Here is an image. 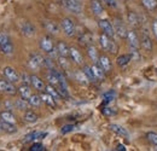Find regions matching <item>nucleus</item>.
<instances>
[{
  "label": "nucleus",
  "mask_w": 157,
  "mask_h": 151,
  "mask_svg": "<svg viewBox=\"0 0 157 151\" xmlns=\"http://www.w3.org/2000/svg\"><path fill=\"white\" fill-rule=\"evenodd\" d=\"M29 151H44V146H42V144H40V143H33V145L30 146V149Z\"/></svg>",
  "instance_id": "43"
},
{
  "label": "nucleus",
  "mask_w": 157,
  "mask_h": 151,
  "mask_svg": "<svg viewBox=\"0 0 157 151\" xmlns=\"http://www.w3.org/2000/svg\"><path fill=\"white\" fill-rule=\"evenodd\" d=\"M17 92H18V95H20L21 98L24 99V100H28V99L30 98V95H33L32 91H30V88H29V86L23 85V83L17 88Z\"/></svg>",
  "instance_id": "24"
},
{
  "label": "nucleus",
  "mask_w": 157,
  "mask_h": 151,
  "mask_svg": "<svg viewBox=\"0 0 157 151\" xmlns=\"http://www.w3.org/2000/svg\"><path fill=\"white\" fill-rule=\"evenodd\" d=\"M47 135L46 132H39V131H34V132L28 133L24 138H23V141L24 143H34L36 140H40V139H44L45 137Z\"/></svg>",
  "instance_id": "12"
},
{
  "label": "nucleus",
  "mask_w": 157,
  "mask_h": 151,
  "mask_svg": "<svg viewBox=\"0 0 157 151\" xmlns=\"http://www.w3.org/2000/svg\"><path fill=\"white\" fill-rule=\"evenodd\" d=\"M98 65L105 73L111 72V62H110V58L106 56V55H100L99 56Z\"/></svg>",
  "instance_id": "17"
},
{
  "label": "nucleus",
  "mask_w": 157,
  "mask_h": 151,
  "mask_svg": "<svg viewBox=\"0 0 157 151\" xmlns=\"http://www.w3.org/2000/svg\"><path fill=\"white\" fill-rule=\"evenodd\" d=\"M39 46H40V48H41L45 53H47L48 56L58 57L57 50H56V46H55V42H53V40L51 39V37H48V35L42 37L39 41Z\"/></svg>",
  "instance_id": "1"
},
{
  "label": "nucleus",
  "mask_w": 157,
  "mask_h": 151,
  "mask_svg": "<svg viewBox=\"0 0 157 151\" xmlns=\"http://www.w3.org/2000/svg\"><path fill=\"white\" fill-rule=\"evenodd\" d=\"M98 27L99 29L101 30V33L106 34L108 37L110 38H115V29H114V25L113 23L109 21V19H105V18H101L98 21Z\"/></svg>",
  "instance_id": "6"
},
{
  "label": "nucleus",
  "mask_w": 157,
  "mask_h": 151,
  "mask_svg": "<svg viewBox=\"0 0 157 151\" xmlns=\"http://www.w3.org/2000/svg\"><path fill=\"white\" fill-rule=\"evenodd\" d=\"M126 40L128 42V46L131 48V51H134V50H139V46H140V39L138 37L137 32L131 29L127 32V37Z\"/></svg>",
  "instance_id": "7"
},
{
  "label": "nucleus",
  "mask_w": 157,
  "mask_h": 151,
  "mask_svg": "<svg viewBox=\"0 0 157 151\" xmlns=\"http://www.w3.org/2000/svg\"><path fill=\"white\" fill-rule=\"evenodd\" d=\"M140 2L147 11H155L157 9V0H140Z\"/></svg>",
  "instance_id": "32"
},
{
  "label": "nucleus",
  "mask_w": 157,
  "mask_h": 151,
  "mask_svg": "<svg viewBox=\"0 0 157 151\" xmlns=\"http://www.w3.org/2000/svg\"><path fill=\"white\" fill-rule=\"evenodd\" d=\"M45 65V57L38 52H33L28 58V67L33 70H38Z\"/></svg>",
  "instance_id": "4"
},
{
  "label": "nucleus",
  "mask_w": 157,
  "mask_h": 151,
  "mask_svg": "<svg viewBox=\"0 0 157 151\" xmlns=\"http://www.w3.org/2000/svg\"><path fill=\"white\" fill-rule=\"evenodd\" d=\"M44 27L50 34H58L59 33V27L57 25V23L53 22V21H45L44 22Z\"/></svg>",
  "instance_id": "25"
},
{
  "label": "nucleus",
  "mask_w": 157,
  "mask_h": 151,
  "mask_svg": "<svg viewBox=\"0 0 157 151\" xmlns=\"http://www.w3.org/2000/svg\"><path fill=\"white\" fill-rule=\"evenodd\" d=\"M23 120L25 122H28V123H34V122L38 121V115L34 111H32V110H27V111H24Z\"/></svg>",
  "instance_id": "30"
},
{
  "label": "nucleus",
  "mask_w": 157,
  "mask_h": 151,
  "mask_svg": "<svg viewBox=\"0 0 157 151\" xmlns=\"http://www.w3.org/2000/svg\"><path fill=\"white\" fill-rule=\"evenodd\" d=\"M91 68H92L93 74H94L97 80H104V77H105V72L99 67L98 64H94V63H93V65H91Z\"/></svg>",
  "instance_id": "31"
},
{
  "label": "nucleus",
  "mask_w": 157,
  "mask_h": 151,
  "mask_svg": "<svg viewBox=\"0 0 157 151\" xmlns=\"http://www.w3.org/2000/svg\"><path fill=\"white\" fill-rule=\"evenodd\" d=\"M101 2H104L105 5H108L109 7H116L117 6V1L116 0H100Z\"/></svg>",
  "instance_id": "44"
},
{
  "label": "nucleus",
  "mask_w": 157,
  "mask_h": 151,
  "mask_svg": "<svg viewBox=\"0 0 157 151\" xmlns=\"http://www.w3.org/2000/svg\"><path fill=\"white\" fill-rule=\"evenodd\" d=\"M56 50H57L58 57L69 58V50H70V46H68L67 42H64V41H58L57 45H56Z\"/></svg>",
  "instance_id": "16"
},
{
  "label": "nucleus",
  "mask_w": 157,
  "mask_h": 151,
  "mask_svg": "<svg viewBox=\"0 0 157 151\" xmlns=\"http://www.w3.org/2000/svg\"><path fill=\"white\" fill-rule=\"evenodd\" d=\"M0 51L4 53V55H12L13 53V45H12V41L10 37L4 33V32H0Z\"/></svg>",
  "instance_id": "2"
},
{
  "label": "nucleus",
  "mask_w": 157,
  "mask_h": 151,
  "mask_svg": "<svg viewBox=\"0 0 157 151\" xmlns=\"http://www.w3.org/2000/svg\"><path fill=\"white\" fill-rule=\"evenodd\" d=\"M0 131H2V130H1V120H0Z\"/></svg>",
  "instance_id": "47"
},
{
  "label": "nucleus",
  "mask_w": 157,
  "mask_h": 151,
  "mask_svg": "<svg viewBox=\"0 0 157 151\" xmlns=\"http://www.w3.org/2000/svg\"><path fill=\"white\" fill-rule=\"evenodd\" d=\"M127 21L128 23L132 25V27H138L140 24V19H139V16H138L136 12L133 11H129L127 14Z\"/></svg>",
  "instance_id": "29"
},
{
  "label": "nucleus",
  "mask_w": 157,
  "mask_h": 151,
  "mask_svg": "<svg viewBox=\"0 0 157 151\" xmlns=\"http://www.w3.org/2000/svg\"><path fill=\"white\" fill-rule=\"evenodd\" d=\"M113 25H114V29H115V37H117L120 39H126L128 30L126 29V25L123 24V22L121 19L115 18L113 21Z\"/></svg>",
  "instance_id": "9"
},
{
  "label": "nucleus",
  "mask_w": 157,
  "mask_h": 151,
  "mask_svg": "<svg viewBox=\"0 0 157 151\" xmlns=\"http://www.w3.org/2000/svg\"><path fill=\"white\" fill-rule=\"evenodd\" d=\"M87 56L88 58L94 63V64H98V60H99V53L97 51V48L92 45L87 46Z\"/></svg>",
  "instance_id": "26"
},
{
  "label": "nucleus",
  "mask_w": 157,
  "mask_h": 151,
  "mask_svg": "<svg viewBox=\"0 0 157 151\" xmlns=\"http://www.w3.org/2000/svg\"><path fill=\"white\" fill-rule=\"evenodd\" d=\"M90 7H91L92 14L96 15V16H100L104 11V7H103V4H101L100 0H91Z\"/></svg>",
  "instance_id": "19"
},
{
  "label": "nucleus",
  "mask_w": 157,
  "mask_h": 151,
  "mask_svg": "<svg viewBox=\"0 0 157 151\" xmlns=\"http://www.w3.org/2000/svg\"><path fill=\"white\" fill-rule=\"evenodd\" d=\"M20 28H21L22 34L25 35V37H32V35L35 34V27H34L30 22H28V21H23V22H21Z\"/></svg>",
  "instance_id": "14"
},
{
  "label": "nucleus",
  "mask_w": 157,
  "mask_h": 151,
  "mask_svg": "<svg viewBox=\"0 0 157 151\" xmlns=\"http://www.w3.org/2000/svg\"><path fill=\"white\" fill-rule=\"evenodd\" d=\"M40 97H41L42 103H45L46 105H48L51 108H56V99L50 95V93H47L46 91H44V92L40 93Z\"/></svg>",
  "instance_id": "22"
},
{
  "label": "nucleus",
  "mask_w": 157,
  "mask_h": 151,
  "mask_svg": "<svg viewBox=\"0 0 157 151\" xmlns=\"http://www.w3.org/2000/svg\"><path fill=\"white\" fill-rule=\"evenodd\" d=\"M15 106L17 108V109H20V110H24V111H27L28 110V108L30 106L29 105V103H28V100H24V99H16L15 100Z\"/></svg>",
  "instance_id": "36"
},
{
  "label": "nucleus",
  "mask_w": 157,
  "mask_h": 151,
  "mask_svg": "<svg viewBox=\"0 0 157 151\" xmlns=\"http://www.w3.org/2000/svg\"><path fill=\"white\" fill-rule=\"evenodd\" d=\"M117 151H126V148H124V145H122V144H118V145H117Z\"/></svg>",
  "instance_id": "46"
},
{
  "label": "nucleus",
  "mask_w": 157,
  "mask_h": 151,
  "mask_svg": "<svg viewBox=\"0 0 157 151\" xmlns=\"http://www.w3.org/2000/svg\"><path fill=\"white\" fill-rule=\"evenodd\" d=\"M0 92L9 95H15L17 92V88L13 86L12 82L7 81L6 79H0Z\"/></svg>",
  "instance_id": "8"
},
{
  "label": "nucleus",
  "mask_w": 157,
  "mask_h": 151,
  "mask_svg": "<svg viewBox=\"0 0 157 151\" xmlns=\"http://www.w3.org/2000/svg\"><path fill=\"white\" fill-rule=\"evenodd\" d=\"M82 72L85 73V75L87 76V79L90 80V82H94L97 79H96V76L93 74V70H92V68L90 67V65H83V69H82Z\"/></svg>",
  "instance_id": "37"
},
{
  "label": "nucleus",
  "mask_w": 157,
  "mask_h": 151,
  "mask_svg": "<svg viewBox=\"0 0 157 151\" xmlns=\"http://www.w3.org/2000/svg\"><path fill=\"white\" fill-rule=\"evenodd\" d=\"M60 28L64 32V34L69 38L74 37L75 33H76V25L75 23L73 22V19L69 18V17H65V18L62 19V23H60Z\"/></svg>",
  "instance_id": "5"
},
{
  "label": "nucleus",
  "mask_w": 157,
  "mask_h": 151,
  "mask_svg": "<svg viewBox=\"0 0 157 151\" xmlns=\"http://www.w3.org/2000/svg\"><path fill=\"white\" fill-rule=\"evenodd\" d=\"M74 79L78 81V83H81V85H88L90 83V80L87 79V76L85 75V73L82 70L74 72Z\"/></svg>",
  "instance_id": "27"
},
{
  "label": "nucleus",
  "mask_w": 157,
  "mask_h": 151,
  "mask_svg": "<svg viewBox=\"0 0 157 151\" xmlns=\"http://www.w3.org/2000/svg\"><path fill=\"white\" fill-rule=\"evenodd\" d=\"M99 45H100V47L104 50V51H106V52H109V50H110V46H111V44H113V41H114V39L110 38V37H108L106 34H104V33H101L100 35H99Z\"/></svg>",
  "instance_id": "15"
},
{
  "label": "nucleus",
  "mask_w": 157,
  "mask_h": 151,
  "mask_svg": "<svg viewBox=\"0 0 157 151\" xmlns=\"http://www.w3.org/2000/svg\"><path fill=\"white\" fill-rule=\"evenodd\" d=\"M0 120L1 121H5V122H9V123H13L16 125V117L13 113L11 110H4L0 113Z\"/></svg>",
  "instance_id": "23"
},
{
  "label": "nucleus",
  "mask_w": 157,
  "mask_h": 151,
  "mask_svg": "<svg viewBox=\"0 0 157 151\" xmlns=\"http://www.w3.org/2000/svg\"><path fill=\"white\" fill-rule=\"evenodd\" d=\"M114 98H115V92H114V91H109V92L104 93V95H103V102H104V105H105V104H108V103H110V102H113V100H114Z\"/></svg>",
  "instance_id": "38"
},
{
  "label": "nucleus",
  "mask_w": 157,
  "mask_h": 151,
  "mask_svg": "<svg viewBox=\"0 0 157 151\" xmlns=\"http://www.w3.org/2000/svg\"><path fill=\"white\" fill-rule=\"evenodd\" d=\"M28 103H29V105L33 106V108H39L40 105H41V103H42V100H41L40 95H32L30 98L28 99Z\"/></svg>",
  "instance_id": "33"
},
{
  "label": "nucleus",
  "mask_w": 157,
  "mask_h": 151,
  "mask_svg": "<svg viewBox=\"0 0 157 151\" xmlns=\"http://www.w3.org/2000/svg\"><path fill=\"white\" fill-rule=\"evenodd\" d=\"M146 137H147V139H149V141H150L151 144H154V145L157 146V133L149 132L146 134Z\"/></svg>",
  "instance_id": "40"
},
{
  "label": "nucleus",
  "mask_w": 157,
  "mask_h": 151,
  "mask_svg": "<svg viewBox=\"0 0 157 151\" xmlns=\"http://www.w3.org/2000/svg\"><path fill=\"white\" fill-rule=\"evenodd\" d=\"M45 91L47 92V93H50V95H52L56 100H58V99H60V95H59L58 90L55 87V86H52V85H46V88H45Z\"/></svg>",
  "instance_id": "35"
},
{
  "label": "nucleus",
  "mask_w": 157,
  "mask_h": 151,
  "mask_svg": "<svg viewBox=\"0 0 157 151\" xmlns=\"http://www.w3.org/2000/svg\"><path fill=\"white\" fill-rule=\"evenodd\" d=\"M74 125H65L60 128V133L62 134H67V133H70L71 131H74Z\"/></svg>",
  "instance_id": "41"
},
{
  "label": "nucleus",
  "mask_w": 157,
  "mask_h": 151,
  "mask_svg": "<svg viewBox=\"0 0 157 151\" xmlns=\"http://www.w3.org/2000/svg\"><path fill=\"white\" fill-rule=\"evenodd\" d=\"M140 46L145 50V51H147V52H150L151 50H152V41H151V37H150V34L147 33V30H143V33H141V39H140Z\"/></svg>",
  "instance_id": "11"
},
{
  "label": "nucleus",
  "mask_w": 157,
  "mask_h": 151,
  "mask_svg": "<svg viewBox=\"0 0 157 151\" xmlns=\"http://www.w3.org/2000/svg\"><path fill=\"white\" fill-rule=\"evenodd\" d=\"M20 80L23 82V85H27V86L30 85V75H28L27 73H21Z\"/></svg>",
  "instance_id": "39"
},
{
  "label": "nucleus",
  "mask_w": 157,
  "mask_h": 151,
  "mask_svg": "<svg viewBox=\"0 0 157 151\" xmlns=\"http://www.w3.org/2000/svg\"><path fill=\"white\" fill-rule=\"evenodd\" d=\"M69 58H70V60L73 63H75L78 65L83 64V57H82L81 52L78 51L76 47H73V46L70 47V50H69Z\"/></svg>",
  "instance_id": "13"
},
{
  "label": "nucleus",
  "mask_w": 157,
  "mask_h": 151,
  "mask_svg": "<svg viewBox=\"0 0 157 151\" xmlns=\"http://www.w3.org/2000/svg\"><path fill=\"white\" fill-rule=\"evenodd\" d=\"M30 85H32L36 91H40V92H44L45 88H46L45 82L36 75H30Z\"/></svg>",
  "instance_id": "18"
},
{
  "label": "nucleus",
  "mask_w": 157,
  "mask_h": 151,
  "mask_svg": "<svg viewBox=\"0 0 157 151\" xmlns=\"http://www.w3.org/2000/svg\"><path fill=\"white\" fill-rule=\"evenodd\" d=\"M4 76L7 81H10L12 83H16L20 81V74L12 67H5L4 68Z\"/></svg>",
  "instance_id": "10"
},
{
  "label": "nucleus",
  "mask_w": 157,
  "mask_h": 151,
  "mask_svg": "<svg viewBox=\"0 0 157 151\" xmlns=\"http://www.w3.org/2000/svg\"><path fill=\"white\" fill-rule=\"evenodd\" d=\"M131 55H122V56H118L116 58V64H117L118 67H126L129 62H131Z\"/></svg>",
  "instance_id": "34"
},
{
  "label": "nucleus",
  "mask_w": 157,
  "mask_h": 151,
  "mask_svg": "<svg viewBox=\"0 0 157 151\" xmlns=\"http://www.w3.org/2000/svg\"><path fill=\"white\" fill-rule=\"evenodd\" d=\"M46 79L48 81L50 85L57 87L59 85V81H58V76H57V70L53 68V69H48V72L46 73Z\"/></svg>",
  "instance_id": "20"
},
{
  "label": "nucleus",
  "mask_w": 157,
  "mask_h": 151,
  "mask_svg": "<svg viewBox=\"0 0 157 151\" xmlns=\"http://www.w3.org/2000/svg\"><path fill=\"white\" fill-rule=\"evenodd\" d=\"M60 5L69 12L74 14V15H78L82 11V6L80 0H60Z\"/></svg>",
  "instance_id": "3"
},
{
  "label": "nucleus",
  "mask_w": 157,
  "mask_h": 151,
  "mask_svg": "<svg viewBox=\"0 0 157 151\" xmlns=\"http://www.w3.org/2000/svg\"><path fill=\"white\" fill-rule=\"evenodd\" d=\"M151 28H152V33H154V35L157 38V18H155L154 21H152Z\"/></svg>",
  "instance_id": "45"
},
{
  "label": "nucleus",
  "mask_w": 157,
  "mask_h": 151,
  "mask_svg": "<svg viewBox=\"0 0 157 151\" xmlns=\"http://www.w3.org/2000/svg\"><path fill=\"white\" fill-rule=\"evenodd\" d=\"M1 130L5 133H7V134H13V133L17 132L16 125L9 123V122H5V121H1Z\"/></svg>",
  "instance_id": "28"
},
{
  "label": "nucleus",
  "mask_w": 157,
  "mask_h": 151,
  "mask_svg": "<svg viewBox=\"0 0 157 151\" xmlns=\"http://www.w3.org/2000/svg\"><path fill=\"white\" fill-rule=\"evenodd\" d=\"M101 113L104 114L105 116H114L115 115V110H113L110 106H104L103 108V110H101Z\"/></svg>",
  "instance_id": "42"
},
{
  "label": "nucleus",
  "mask_w": 157,
  "mask_h": 151,
  "mask_svg": "<svg viewBox=\"0 0 157 151\" xmlns=\"http://www.w3.org/2000/svg\"><path fill=\"white\" fill-rule=\"evenodd\" d=\"M109 128H110V131H113V132L115 133V134H117V135L124 137V138H128V137H129V133H128V131H127L124 127L120 126V125L111 123V125H109Z\"/></svg>",
  "instance_id": "21"
}]
</instances>
